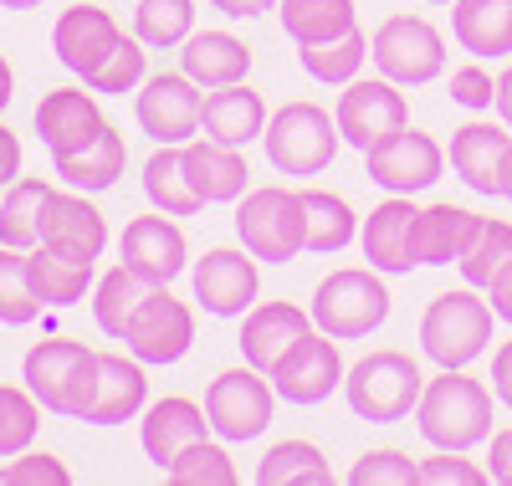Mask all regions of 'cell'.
<instances>
[{"mask_svg":"<svg viewBox=\"0 0 512 486\" xmlns=\"http://www.w3.org/2000/svg\"><path fill=\"white\" fill-rule=\"evenodd\" d=\"M415 425L436 451H472L492 440V389L466 369H441L420 389Z\"/></svg>","mask_w":512,"mask_h":486,"instance_id":"cell-1","label":"cell"},{"mask_svg":"<svg viewBox=\"0 0 512 486\" xmlns=\"http://www.w3.org/2000/svg\"><path fill=\"white\" fill-rule=\"evenodd\" d=\"M21 379L36 394V405L57 420H82L98 389V348L77 338H41L26 348Z\"/></svg>","mask_w":512,"mask_h":486,"instance_id":"cell-2","label":"cell"},{"mask_svg":"<svg viewBox=\"0 0 512 486\" xmlns=\"http://www.w3.org/2000/svg\"><path fill=\"white\" fill-rule=\"evenodd\" d=\"M492 302L477 297L472 287H456L431 297V307L420 313V353L436 369H466L472 359L492 348Z\"/></svg>","mask_w":512,"mask_h":486,"instance_id":"cell-3","label":"cell"},{"mask_svg":"<svg viewBox=\"0 0 512 486\" xmlns=\"http://www.w3.org/2000/svg\"><path fill=\"white\" fill-rule=\"evenodd\" d=\"M420 389H425V374L400 348H374V353H364V359L344 374V400L369 425L410 420L415 405H420Z\"/></svg>","mask_w":512,"mask_h":486,"instance_id":"cell-4","label":"cell"},{"mask_svg":"<svg viewBox=\"0 0 512 486\" xmlns=\"http://www.w3.org/2000/svg\"><path fill=\"white\" fill-rule=\"evenodd\" d=\"M313 328H323L328 338H369L390 318V287L384 272L374 267H338L318 282L313 292Z\"/></svg>","mask_w":512,"mask_h":486,"instance_id":"cell-5","label":"cell"},{"mask_svg":"<svg viewBox=\"0 0 512 486\" xmlns=\"http://www.w3.org/2000/svg\"><path fill=\"white\" fill-rule=\"evenodd\" d=\"M267 159L277 174H297V180H308V174H323L338 154V144H344V134H338V123L328 118V108L297 98V103H282L272 118H267Z\"/></svg>","mask_w":512,"mask_h":486,"instance_id":"cell-6","label":"cell"},{"mask_svg":"<svg viewBox=\"0 0 512 486\" xmlns=\"http://www.w3.org/2000/svg\"><path fill=\"white\" fill-rule=\"evenodd\" d=\"M236 236L256 261H287L303 256V200L287 185H256L236 200Z\"/></svg>","mask_w":512,"mask_h":486,"instance_id":"cell-7","label":"cell"},{"mask_svg":"<svg viewBox=\"0 0 512 486\" xmlns=\"http://www.w3.org/2000/svg\"><path fill=\"white\" fill-rule=\"evenodd\" d=\"M369 57L379 77H390L400 87H425L446 72V36L425 16H390L369 36Z\"/></svg>","mask_w":512,"mask_h":486,"instance_id":"cell-8","label":"cell"},{"mask_svg":"<svg viewBox=\"0 0 512 486\" xmlns=\"http://www.w3.org/2000/svg\"><path fill=\"white\" fill-rule=\"evenodd\" d=\"M272 405L277 389L262 369H226L210 379L205 389V415H210V435H221L226 446H246L272 425Z\"/></svg>","mask_w":512,"mask_h":486,"instance_id":"cell-9","label":"cell"},{"mask_svg":"<svg viewBox=\"0 0 512 486\" xmlns=\"http://www.w3.org/2000/svg\"><path fill=\"white\" fill-rule=\"evenodd\" d=\"M333 123L344 134V144L369 154L379 144H390L400 128H410V103L400 93V82H390V77H354V82H344Z\"/></svg>","mask_w":512,"mask_h":486,"instance_id":"cell-10","label":"cell"},{"mask_svg":"<svg viewBox=\"0 0 512 486\" xmlns=\"http://www.w3.org/2000/svg\"><path fill=\"white\" fill-rule=\"evenodd\" d=\"M123 348L144 364H180L195 348V313L190 302L175 297L169 287H149V297L139 302V313L128 318Z\"/></svg>","mask_w":512,"mask_h":486,"instance_id":"cell-11","label":"cell"},{"mask_svg":"<svg viewBox=\"0 0 512 486\" xmlns=\"http://www.w3.org/2000/svg\"><path fill=\"white\" fill-rule=\"evenodd\" d=\"M344 359H338V338H328L323 328H313V333H303L297 338L282 359H277V369L267 374L272 379V389H277V400H287V405H323L333 389H344Z\"/></svg>","mask_w":512,"mask_h":486,"instance_id":"cell-12","label":"cell"},{"mask_svg":"<svg viewBox=\"0 0 512 486\" xmlns=\"http://www.w3.org/2000/svg\"><path fill=\"white\" fill-rule=\"evenodd\" d=\"M200 108L205 93L185 72H149L134 98V118L154 144H190L200 134Z\"/></svg>","mask_w":512,"mask_h":486,"instance_id":"cell-13","label":"cell"},{"mask_svg":"<svg viewBox=\"0 0 512 486\" xmlns=\"http://www.w3.org/2000/svg\"><path fill=\"white\" fill-rule=\"evenodd\" d=\"M190 282H195V302L205 307L210 318H246L251 307H256V292H262L256 256L251 251H236V246L205 251L195 267H190Z\"/></svg>","mask_w":512,"mask_h":486,"instance_id":"cell-14","label":"cell"},{"mask_svg":"<svg viewBox=\"0 0 512 486\" xmlns=\"http://www.w3.org/2000/svg\"><path fill=\"white\" fill-rule=\"evenodd\" d=\"M364 164H369V180H374L384 195H420V190H431V185L441 180L446 149H441L431 134H420V128H400L390 144L369 149Z\"/></svg>","mask_w":512,"mask_h":486,"instance_id":"cell-15","label":"cell"},{"mask_svg":"<svg viewBox=\"0 0 512 486\" xmlns=\"http://www.w3.org/2000/svg\"><path fill=\"white\" fill-rule=\"evenodd\" d=\"M123 267H134L149 287H169L190 267V241L175 226V215H134L123 226Z\"/></svg>","mask_w":512,"mask_h":486,"instance_id":"cell-16","label":"cell"},{"mask_svg":"<svg viewBox=\"0 0 512 486\" xmlns=\"http://www.w3.org/2000/svg\"><path fill=\"white\" fill-rule=\"evenodd\" d=\"M123 41V26L103 11V6H93V0H77V6H67L62 16H57V26H52V52H57V62L72 72V77H82L88 82L103 62H108V52Z\"/></svg>","mask_w":512,"mask_h":486,"instance_id":"cell-17","label":"cell"},{"mask_svg":"<svg viewBox=\"0 0 512 486\" xmlns=\"http://www.w3.org/2000/svg\"><path fill=\"white\" fill-rule=\"evenodd\" d=\"M415 205L410 195H390L369 210V220L359 226V246L369 256V267L384 277H410L420 267V251H415Z\"/></svg>","mask_w":512,"mask_h":486,"instance_id":"cell-18","label":"cell"},{"mask_svg":"<svg viewBox=\"0 0 512 486\" xmlns=\"http://www.w3.org/2000/svg\"><path fill=\"white\" fill-rule=\"evenodd\" d=\"M36 246H52V251L77 256V261H98L103 246H108V220L88 200V190H67V195L52 190L47 215H41V241Z\"/></svg>","mask_w":512,"mask_h":486,"instance_id":"cell-19","label":"cell"},{"mask_svg":"<svg viewBox=\"0 0 512 486\" xmlns=\"http://www.w3.org/2000/svg\"><path fill=\"white\" fill-rule=\"evenodd\" d=\"M205 435H210V415H205V405L185 400V394H164V400L144 405V415H139V446L159 471Z\"/></svg>","mask_w":512,"mask_h":486,"instance_id":"cell-20","label":"cell"},{"mask_svg":"<svg viewBox=\"0 0 512 486\" xmlns=\"http://www.w3.org/2000/svg\"><path fill=\"white\" fill-rule=\"evenodd\" d=\"M31 123H36V139L47 144L52 154H67V149L88 144L108 118H103V108L93 98V87L82 82V87H57V93H47L36 103Z\"/></svg>","mask_w":512,"mask_h":486,"instance_id":"cell-21","label":"cell"},{"mask_svg":"<svg viewBox=\"0 0 512 486\" xmlns=\"http://www.w3.org/2000/svg\"><path fill=\"white\" fill-rule=\"evenodd\" d=\"M144 405H149L144 359H134V353H98V389H93V405H88V415H82V425L139 420Z\"/></svg>","mask_w":512,"mask_h":486,"instance_id":"cell-22","label":"cell"},{"mask_svg":"<svg viewBox=\"0 0 512 486\" xmlns=\"http://www.w3.org/2000/svg\"><path fill=\"white\" fill-rule=\"evenodd\" d=\"M267 103L256 87L246 82H226V87H205V108H200V134L216 139V144H231V149H246L251 139L267 134Z\"/></svg>","mask_w":512,"mask_h":486,"instance_id":"cell-23","label":"cell"},{"mask_svg":"<svg viewBox=\"0 0 512 486\" xmlns=\"http://www.w3.org/2000/svg\"><path fill=\"white\" fill-rule=\"evenodd\" d=\"M303 333H313V313H303L297 302H256L251 313H246V323H241V353H246V364L251 369H262V374H272L277 369V359L282 353L303 338Z\"/></svg>","mask_w":512,"mask_h":486,"instance_id":"cell-24","label":"cell"},{"mask_svg":"<svg viewBox=\"0 0 512 486\" xmlns=\"http://www.w3.org/2000/svg\"><path fill=\"white\" fill-rule=\"evenodd\" d=\"M507 123H461L456 134H451V149H446V159H451V174L466 185V190H477V195H492V200H502V190H497V180H502V154H507Z\"/></svg>","mask_w":512,"mask_h":486,"instance_id":"cell-25","label":"cell"},{"mask_svg":"<svg viewBox=\"0 0 512 486\" xmlns=\"http://www.w3.org/2000/svg\"><path fill=\"white\" fill-rule=\"evenodd\" d=\"M180 154H185V180L200 195V205H236L246 195V174L251 169H246L241 149L195 134L190 144H180Z\"/></svg>","mask_w":512,"mask_h":486,"instance_id":"cell-26","label":"cell"},{"mask_svg":"<svg viewBox=\"0 0 512 486\" xmlns=\"http://www.w3.org/2000/svg\"><path fill=\"white\" fill-rule=\"evenodd\" d=\"M180 72L200 87H226V82H246L251 72V47L231 31H190L180 47Z\"/></svg>","mask_w":512,"mask_h":486,"instance_id":"cell-27","label":"cell"},{"mask_svg":"<svg viewBox=\"0 0 512 486\" xmlns=\"http://www.w3.org/2000/svg\"><path fill=\"white\" fill-rule=\"evenodd\" d=\"M123 164H128V144H123V134H118L113 123H103L82 149L52 154V169L62 174L72 190H88V195L113 190V185H118V174H123Z\"/></svg>","mask_w":512,"mask_h":486,"instance_id":"cell-28","label":"cell"},{"mask_svg":"<svg viewBox=\"0 0 512 486\" xmlns=\"http://www.w3.org/2000/svg\"><path fill=\"white\" fill-rule=\"evenodd\" d=\"M451 36L472 57H512V0H451Z\"/></svg>","mask_w":512,"mask_h":486,"instance_id":"cell-29","label":"cell"},{"mask_svg":"<svg viewBox=\"0 0 512 486\" xmlns=\"http://www.w3.org/2000/svg\"><path fill=\"white\" fill-rule=\"evenodd\" d=\"M303 200V251H318V256H333L344 251L354 236H359V215L344 195L333 190H297Z\"/></svg>","mask_w":512,"mask_h":486,"instance_id":"cell-30","label":"cell"},{"mask_svg":"<svg viewBox=\"0 0 512 486\" xmlns=\"http://www.w3.org/2000/svg\"><path fill=\"white\" fill-rule=\"evenodd\" d=\"M52 185L36 180V174H16V180L0 190V246L31 251L41 241V215H47Z\"/></svg>","mask_w":512,"mask_h":486,"instance_id":"cell-31","label":"cell"},{"mask_svg":"<svg viewBox=\"0 0 512 486\" xmlns=\"http://www.w3.org/2000/svg\"><path fill=\"white\" fill-rule=\"evenodd\" d=\"M472 210L461 205H425L415 215V251H420V267H451L461 256L466 236H472Z\"/></svg>","mask_w":512,"mask_h":486,"instance_id":"cell-32","label":"cell"},{"mask_svg":"<svg viewBox=\"0 0 512 486\" xmlns=\"http://www.w3.org/2000/svg\"><path fill=\"white\" fill-rule=\"evenodd\" d=\"M277 16L297 47H318V41H333L359 26L354 0H277Z\"/></svg>","mask_w":512,"mask_h":486,"instance_id":"cell-33","label":"cell"},{"mask_svg":"<svg viewBox=\"0 0 512 486\" xmlns=\"http://www.w3.org/2000/svg\"><path fill=\"white\" fill-rule=\"evenodd\" d=\"M31 261V277H36V292L47 307H72L93 292V261H77V256H62L52 246H31L26 251Z\"/></svg>","mask_w":512,"mask_h":486,"instance_id":"cell-34","label":"cell"},{"mask_svg":"<svg viewBox=\"0 0 512 486\" xmlns=\"http://www.w3.org/2000/svg\"><path fill=\"white\" fill-rule=\"evenodd\" d=\"M512 261V220H497V215H477L472 220V236H466L461 256H456V267L466 277V287H482Z\"/></svg>","mask_w":512,"mask_h":486,"instance_id":"cell-35","label":"cell"},{"mask_svg":"<svg viewBox=\"0 0 512 486\" xmlns=\"http://www.w3.org/2000/svg\"><path fill=\"white\" fill-rule=\"evenodd\" d=\"M144 195H149V205L164 210V215H195V210H205L200 195H195L190 180H185V154H180V144H154V154L144 159Z\"/></svg>","mask_w":512,"mask_h":486,"instance_id":"cell-36","label":"cell"},{"mask_svg":"<svg viewBox=\"0 0 512 486\" xmlns=\"http://www.w3.org/2000/svg\"><path fill=\"white\" fill-rule=\"evenodd\" d=\"M149 297V282L134 272V267H108L93 287V323L108 333V338H123L128 333V318L139 313V302Z\"/></svg>","mask_w":512,"mask_h":486,"instance_id":"cell-37","label":"cell"},{"mask_svg":"<svg viewBox=\"0 0 512 486\" xmlns=\"http://www.w3.org/2000/svg\"><path fill=\"white\" fill-rule=\"evenodd\" d=\"M287 481L333 486L328 456L313 446V440H277V446L256 461V486H287Z\"/></svg>","mask_w":512,"mask_h":486,"instance_id":"cell-38","label":"cell"},{"mask_svg":"<svg viewBox=\"0 0 512 486\" xmlns=\"http://www.w3.org/2000/svg\"><path fill=\"white\" fill-rule=\"evenodd\" d=\"M297 57H303V72L313 82H328V87H344L364 72L369 62V36L354 26L344 36H333V41H318V47H297Z\"/></svg>","mask_w":512,"mask_h":486,"instance_id":"cell-39","label":"cell"},{"mask_svg":"<svg viewBox=\"0 0 512 486\" xmlns=\"http://www.w3.org/2000/svg\"><path fill=\"white\" fill-rule=\"evenodd\" d=\"M41 292L31 277V261L16 246H0V328H26L41 318Z\"/></svg>","mask_w":512,"mask_h":486,"instance_id":"cell-40","label":"cell"},{"mask_svg":"<svg viewBox=\"0 0 512 486\" xmlns=\"http://www.w3.org/2000/svg\"><path fill=\"white\" fill-rule=\"evenodd\" d=\"M190 31H195V0H139L134 6V36L154 52L185 47Z\"/></svg>","mask_w":512,"mask_h":486,"instance_id":"cell-41","label":"cell"},{"mask_svg":"<svg viewBox=\"0 0 512 486\" xmlns=\"http://www.w3.org/2000/svg\"><path fill=\"white\" fill-rule=\"evenodd\" d=\"M164 476L175 486H236V466H231V451L216 446V440H195L190 451H180L175 461L164 466Z\"/></svg>","mask_w":512,"mask_h":486,"instance_id":"cell-42","label":"cell"},{"mask_svg":"<svg viewBox=\"0 0 512 486\" xmlns=\"http://www.w3.org/2000/svg\"><path fill=\"white\" fill-rule=\"evenodd\" d=\"M36 430H41V405L31 389L16 384H0V461L21 456L36 446Z\"/></svg>","mask_w":512,"mask_h":486,"instance_id":"cell-43","label":"cell"},{"mask_svg":"<svg viewBox=\"0 0 512 486\" xmlns=\"http://www.w3.org/2000/svg\"><path fill=\"white\" fill-rule=\"evenodd\" d=\"M144 77H149V52H144V41H139V36H123L118 47L108 52V62L88 77V87H93V93L123 98V93H134Z\"/></svg>","mask_w":512,"mask_h":486,"instance_id":"cell-44","label":"cell"},{"mask_svg":"<svg viewBox=\"0 0 512 486\" xmlns=\"http://www.w3.org/2000/svg\"><path fill=\"white\" fill-rule=\"evenodd\" d=\"M492 476L466 461V451H436L415 461V486H487Z\"/></svg>","mask_w":512,"mask_h":486,"instance_id":"cell-45","label":"cell"},{"mask_svg":"<svg viewBox=\"0 0 512 486\" xmlns=\"http://www.w3.org/2000/svg\"><path fill=\"white\" fill-rule=\"evenodd\" d=\"M0 486H72V471L47 451H21V456H6Z\"/></svg>","mask_w":512,"mask_h":486,"instance_id":"cell-46","label":"cell"},{"mask_svg":"<svg viewBox=\"0 0 512 486\" xmlns=\"http://www.w3.org/2000/svg\"><path fill=\"white\" fill-rule=\"evenodd\" d=\"M354 486H415V461L405 451H364L349 466Z\"/></svg>","mask_w":512,"mask_h":486,"instance_id":"cell-47","label":"cell"},{"mask_svg":"<svg viewBox=\"0 0 512 486\" xmlns=\"http://www.w3.org/2000/svg\"><path fill=\"white\" fill-rule=\"evenodd\" d=\"M451 103H456V108H472V113H487V108L497 103V82H492V72L482 67V57L451 72Z\"/></svg>","mask_w":512,"mask_h":486,"instance_id":"cell-48","label":"cell"},{"mask_svg":"<svg viewBox=\"0 0 512 486\" xmlns=\"http://www.w3.org/2000/svg\"><path fill=\"white\" fill-rule=\"evenodd\" d=\"M492 394L507 405V415H512V338H502L497 343V353H492Z\"/></svg>","mask_w":512,"mask_h":486,"instance_id":"cell-49","label":"cell"},{"mask_svg":"<svg viewBox=\"0 0 512 486\" xmlns=\"http://www.w3.org/2000/svg\"><path fill=\"white\" fill-rule=\"evenodd\" d=\"M487 476L512 486V425L507 430H492V456H487Z\"/></svg>","mask_w":512,"mask_h":486,"instance_id":"cell-50","label":"cell"},{"mask_svg":"<svg viewBox=\"0 0 512 486\" xmlns=\"http://www.w3.org/2000/svg\"><path fill=\"white\" fill-rule=\"evenodd\" d=\"M487 302H492V313H497V323H507L512 328V261L487 282Z\"/></svg>","mask_w":512,"mask_h":486,"instance_id":"cell-51","label":"cell"},{"mask_svg":"<svg viewBox=\"0 0 512 486\" xmlns=\"http://www.w3.org/2000/svg\"><path fill=\"white\" fill-rule=\"evenodd\" d=\"M16 174H21V139L11 134L6 123H0V190H6Z\"/></svg>","mask_w":512,"mask_h":486,"instance_id":"cell-52","label":"cell"},{"mask_svg":"<svg viewBox=\"0 0 512 486\" xmlns=\"http://www.w3.org/2000/svg\"><path fill=\"white\" fill-rule=\"evenodd\" d=\"M221 16H231V21H256V16H267V11H277V0H210Z\"/></svg>","mask_w":512,"mask_h":486,"instance_id":"cell-53","label":"cell"},{"mask_svg":"<svg viewBox=\"0 0 512 486\" xmlns=\"http://www.w3.org/2000/svg\"><path fill=\"white\" fill-rule=\"evenodd\" d=\"M492 108H497V118L512 128V67L497 77V103H492Z\"/></svg>","mask_w":512,"mask_h":486,"instance_id":"cell-54","label":"cell"},{"mask_svg":"<svg viewBox=\"0 0 512 486\" xmlns=\"http://www.w3.org/2000/svg\"><path fill=\"white\" fill-rule=\"evenodd\" d=\"M11 98H16V72H11V62L0 57V113L11 108Z\"/></svg>","mask_w":512,"mask_h":486,"instance_id":"cell-55","label":"cell"},{"mask_svg":"<svg viewBox=\"0 0 512 486\" xmlns=\"http://www.w3.org/2000/svg\"><path fill=\"white\" fill-rule=\"evenodd\" d=\"M502 200H512V139H507V154H502V180H497Z\"/></svg>","mask_w":512,"mask_h":486,"instance_id":"cell-56","label":"cell"},{"mask_svg":"<svg viewBox=\"0 0 512 486\" xmlns=\"http://www.w3.org/2000/svg\"><path fill=\"white\" fill-rule=\"evenodd\" d=\"M41 0H0V11H36Z\"/></svg>","mask_w":512,"mask_h":486,"instance_id":"cell-57","label":"cell"},{"mask_svg":"<svg viewBox=\"0 0 512 486\" xmlns=\"http://www.w3.org/2000/svg\"><path fill=\"white\" fill-rule=\"evenodd\" d=\"M425 6H451V0H425Z\"/></svg>","mask_w":512,"mask_h":486,"instance_id":"cell-58","label":"cell"}]
</instances>
